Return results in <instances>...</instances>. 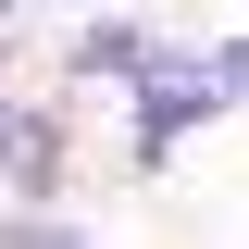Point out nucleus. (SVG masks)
Masks as SVG:
<instances>
[{"mask_svg":"<svg viewBox=\"0 0 249 249\" xmlns=\"http://www.w3.org/2000/svg\"><path fill=\"white\" fill-rule=\"evenodd\" d=\"M62 175H75V112H37V137L13 150V175H0V187H13V212H50Z\"/></svg>","mask_w":249,"mask_h":249,"instance_id":"3","label":"nucleus"},{"mask_svg":"<svg viewBox=\"0 0 249 249\" xmlns=\"http://www.w3.org/2000/svg\"><path fill=\"white\" fill-rule=\"evenodd\" d=\"M0 75H13V25H0Z\"/></svg>","mask_w":249,"mask_h":249,"instance_id":"8","label":"nucleus"},{"mask_svg":"<svg viewBox=\"0 0 249 249\" xmlns=\"http://www.w3.org/2000/svg\"><path fill=\"white\" fill-rule=\"evenodd\" d=\"M212 75H224V100H249V37H212Z\"/></svg>","mask_w":249,"mask_h":249,"instance_id":"6","label":"nucleus"},{"mask_svg":"<svg viewBox=\"0 0 249 249\" xmlns=\"http://www.w3.org/2000/svg\"><path fill=\"white\" fill-rule=\"evenodd\" d=\"M224 112H237V100H224L212 50H187V37H175V50L137 75V124H124V162H137V175H162V162H175L199 124H224Z\"/></svg>","mask_w":249,"mask_h":249,"instance_id":"1","label":"nucleus"},{"mask_svg":"<svg viewBox=\"0 0 249 249\" xmlns=\"http://www.w3.org/2000/svg\"><path fill=\"white\" fill-rule=\"evenodd\" d=\"M162 50H175V37L124 25V13H100V25H75V37H62V88H137Z\"/></svg>","mask_w":249,"mask_h":249,"instance_id":"2","label":"nucleus"},{"mask_svg":"<svg viewBox=\"0 0 249 249\" xmlns=\"http://www.w3.org/2000/svg\"><path fill=\"white\" fill-rule=\"evenodd\" d=\"M37 112H50V100H13V75H0V175H13V150L37 137Z\"/></svg>","mask_w":249,"mask_h":249,"instance_id":"5","label":"nucleus"},{"mask_svg":"<svg viewBox=\"0 0 249 249\" xmlns=\"http://www.w3.org/2000/svg\"><path fill=\"white\" fill-rule=\"evenodd\" d=\"M25 13H75V0H0V25H25Z\"/></svg>","mask_w":249,"mask_h":249,"instance_id":"7","label":"nucleus"},{"mask_svg":"<svg viewBox=\"0 0 249 249\" xmlns=\"http://www.w3.org/2000/svg\"><path fill=\"white\" fill-rule=\"evenodd\" d=\"M0 249H100V237H88V224L50 199V212H13V224H0Z\"/></svg>","mask_w":249,"mask_h":249,"instance_id":"4","label":"nucleus"}]
</instances>
